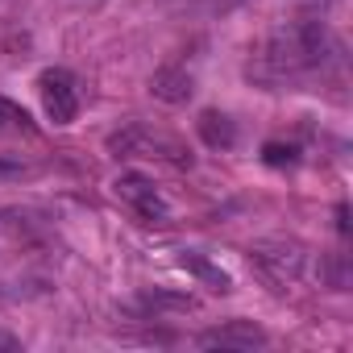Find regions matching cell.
Here are the masks:
<instances>
[{
    "mask_svg": "<svg viewBox=\"0 0 353 353\" xmlns=\"http://www.w3.org/2000/svg\"><path fill=\"white\" fill-rule=\"evenodd\" d=\"M108 150L117 158H158V162H166L174 170L192 166V150L179 137L166 133V129H150V125H125L121 133L108 137Z\"/></svg>",
    "mask_w": 353,
    "mask_h": 353,
    "instance_id": "6da1fadb",
    "label": "cell"
},
{
    "mask_svg": "<svg viewBox=\"0 0 353 353\" xmlns=\"http://www.w3.org/2000/svg\"><path fill=\"white\" fill-rule=\"evenodd\" d=\"M38 92H42V108H46V117H50L54 125H71V121L79 117V92H75L71 71H63V67L42 71Z\"/></svg>",
    "mask_w": 353,
    "mask_h": 353,
    "instance_id": "7a4b0ae2",
    "label": "cell"
},
{
    "mask_svg": "<svg viewBox=\"0 0 353 353\" xmlns=\"http://www.w3.org/2000/svg\"><path fill=\"white\" fill-rule=\"evenodd\" d=\"M112 192L137 212V216H145L150 225H166L170 221V208H166V200L154 192V183L145 179V174H133V170H125V174H117V183H112Z\"/></svg>",
    "mask_w": 353,
    "mask_h": 353,
    "instance_id": "3957f363",
    "label": "cell"
},
{
    "mask_svg": "<svg viewBox=\"0 0 353 353\" xmlns=\"http://www.w3.org/2000/svg\"><path fill=\"white\" fill-rule=\"evenodd\" d=\"M250 254L274 283H295L303 270V250L295 241H258Z\"/></svg>",
    "mask_w": 353,
    "mask_h": 353,
    "instance_id": "277c9868",
    "label": "cell"
},
{
    "mask_svg": "<svg viewBox=\"0 0 353 353\" xmlns=\"http://www.w3.org/2000/svg\"><path fill=\"white\" fill-rule=\"evenodd\" d=\"M150 92H154L162 104H188L192 92H196V83H192V75L179 71V67H162V71H154Z\"/></svg>",
    "mask_w": 353,
    "mask_h": 353,
    "instance_id": "5b68a950",
    "label": "cell"
},
{
    "mask_svg": "<svg viewBox=\"0 0 353 353\" xmlns=\"http://www.w3.org/2000/svg\"><path fill=\"white\" fill-rule=\"evenodd\" d=\"M196 125H200V137H204L212 150H229V145L237 141V129H233V121H229L225 112H216V108H204Z\"/></svg>",
    "mask_w": 353,
    "mask_h": 353,
    "instance_id": "8992f818",
    "label": "cell"
},
{
    "mask_svg": "<svg viewBox=\"0 0 353 353\" xmlns=\"http://www.w3.org/2000/svg\"><path fill=\"white\" fill-rule=\"evenodd\" d=\"M266 336L254 328V324H229V328H216L204 336V345H262Z\"/></svg>",
    "mask_w": 353,
    "mask_h": 353,
    "instance_id": "52a82bcc",
    "label": "cell"
},
{
    "mask_svg": "<svg viewBox=\"0 0 353 353\" xmlns=\"http://www.w3.org/2000/svg\"><path fill=\"white\" fill-rule=\"evenodd\" d=\"M183 270H192V274H200L212 291H229L233 283H229V274L225 270H216L212 262H204V258H183Z\"/></svg>",
    "mask_w": 353,
    "mask_h": 353,
    "instance_id": "ba28073f",
    "label": "cell"
},
{
    "mask_svg": "<svg viewBox=\"0 0 353 353\" xmlns=\"http://www.w3.org/2000/svg\"><path fill=\"white\" fill-rule=\"evenodd\" d=\"M5 129L34 133V125H30V112H26V108H17L13 100H5V96H0V133H5Z\"/></svg>",
    "mask_w": 353,
    "mask_h": 353,
    "instance_id": "9c48e42d",
    "label": "cell"
},
{
    "mask_svg": "<svg viewBox=\"0 0 353 353\" xmlns=\"http://www.w3.org/2000/svg\"><path fill=\"white\" fill-rule=\"evenodd\" d=\"M262 158H266L270 166H291V162H295V145H283V141H266V145H262Z\"/></svg>",
    "mask_w": 353,
    "mask_h": 353,
    "instance_id": "30bf717a",
    "label": "cell"
},
{
    "mask_svg": "<svg viewBox=\"0 0 353 353\" xmlns=\"http://www.w3.org/2000/svg\"><path fill=\"white\" fill-rule=\"evenodd\" d=\"M336 229H341V233H349V208H345V204L336 208Z\"/></svg>",
    "mask_w": 353,
    "mask_h": 353,
    "instance_id": "8fae6325",
    "label": "cell"
},
{
    "mask_svg": "<svg viewBox=\"0 0 353 353\" xmlns=\"http://www.w3.org/2000/svg\"><path fill=\"white\" fill-rule=\"evenodd\" d=\"M0 345H5V349H9V345H13V341H9V336H0Z\"/></svg>",
    "mask_w": 353,
    "mask_h": 353,
    "instance_id": "7c38bea8",
    "label": "cell"
}]
</instances>
